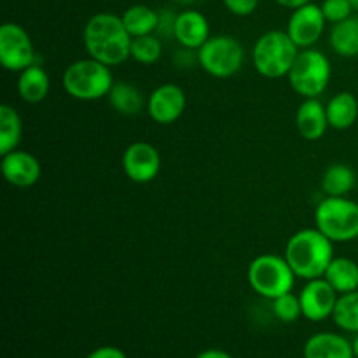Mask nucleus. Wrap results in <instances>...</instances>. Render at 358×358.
Returning a JSON list of instances; mask_svg holds the SVG:
<instances>
[{
  "instance_id": "1",
  "label": "nucleus",
  "mask_w": 358,
  "mask_h": 358,
  "mask_svg": "<svg viewBox=\"0 0 358 358\" xmlns=\"http://www.w3.org/2000/svg\"><path fill=\"white\" fill-rule=\"evenodd\" d=\"M83 41L87 55L107 66H117L131 58L133 37L117 14H93L84 24Z\"/></svg>"
},
{
  "instance_id": "2",
  "label": "nucleus",
  "mask_w": 358,
  "mask_h": 358,
  "mask_svg": "<svg viewBox=\"0 0 358 358\" xmlns=\"http://www.w3.org/2000/svg\"><path fill=\"white\" fill-rule=\"evenodd\" d=\"M334 241L315 229H301L289 238L283 257L301 280L322 278L334 255Z\"/></svg>"
},
{
  "instance_id": "3",
  "label": "nucleus",
  "mask_w": 358,
  "mask_h": 358,
  "mask_svg": "<svg viewBox=\"0 0 358 358\" xmlns=\"http://www.w3.org/2000/svg\"><path fill=\"white\" fill-rule=\"evenodd\" d=\"M62 86L70 98L94 101L108 96L114 86V77L110 66L90 56L66 66L62 76Z\"/></svg>"
},
{
  "instance_id": "4",
  "label": "nucleus",
  "mask_w": 358,
  "mask_h": 358,
  "mask_svg": "<svg viewBox=\"0 0 358 358\" xmlns=\"http://www.w3.org/2000/svg\"><path fill=\"white\" fill-rule=\"evenodd\" d=\"M299 51L287 31L269 30L255 41L252 63L266 79H280L289 76Z\"/></svg>"
},
{
  "instance_id": "5",
  "label": "nucleus",
  "mask_w": 358,
  "mask_h": 358,
  "mask_svg": "<svg viewBox=\"0 0 358 358\" xmlns=\"http://www.w3.org/2000/svg\"><path fill=\"white\" fill-rule=\"evenodd\" d=\"M315 226L334 243L358 238V203L348 196H327L315 210Z\"/></svg>"
},
{
  "instance_id": "6",
  "label": "nucleus",
  "mask_w": 358,
  "mask_h": 358,
  "mask_svg": "<svg viewBox=\"0 0 358 358\" xmlns=\"http://www.w3.org/2000/svg\"><path fill=\"white\" fill-rule=\"evenodd\" d=\"M296 278V273L292 271L287 259L275 254H262L255 257L247 271L248 285L252 290L269 301L292 292Z\"/></svg>"
},
{
  "instance_id": "7",
  "label": "nucleus",
  "mask_w": 358,
  "mask_h": 358,
  "mask_svg": "<svg viewBox=\"0 0 358 358\" xmlns=\"http://www.w3.org/2000/svg\"><path fill=\"white\" fill-rule=\"evenodd\" d=\"M332 77V66L327 56L318 49H303L297 55L289 79L290 87L303 98H318L325 93Z\"/></svg>"
},
{
  "instance_id": "8",
  "label": "nucleus",
  "mask_w": 358,
  "mask_h": 358,
  "mask_svg": "<svg viewBox=\"0 0 358 358\" xmlns=\"http://www.w3.org/2000/svg\"><path fill=\"white\" fill-rule=\"evenodd\" d=\"M243 63L245 48L233 35H213L198 49V65L217 79L233 77Z\"/></svg>"
},
{
  "instance_id": "9",
  "label": "nucleus",
  "mask_w": 358,
  "mask_h": 358,
  "mask_svg": "<svg viewBox=\"0 0 358 358\" xmlns=\"http://www.w3.org/2000/svg\"><path fill=\"white\" fill-rule=\"evenodd\" d=\"M0 63L9 72H23L37 63L30 34L17 23H3L0 27Z\"/></svg>"
},
{
  "instance_id": "10",
  "label": "nucleus",
  "mask_w": 358,
  "mask_h": 358,
  "mask_svg": "<svg viewBox=\"0 0 358 358\" xmlns=\"http://www.w3.org/2000/svg\"><path fill=\"white\" fill-rule=\"evenodd\" d=\"M325 20L322 7L310 2L292 10L287 21V34L299 49H310L317 44L325 31Z\"/></svg>"
},
{
  "instance_id": "11",
  "label": "nucleus",
  "mask_w": 358,
  "mask_h": 358,
  "mask_svg": "<svg viewBox=\"0 0 358 358\" xmlns=\"http://www.w3.org/2000/svg\"><path fill=\"white\" fill-rule=\"evenodd\" d=\"M122 170L135 184H149L159 175V150L149 142H133L122 154Z\"/></svg>"
},
{
  "instance_id": "12",
  "label": "nucleus",
  "mask_w": 358,
  "mask_h": 358,
  "mask_svg": "<svg viewBox=\"0 0 358 358\" xmlns=\"http://www.w3.org/2000/svg\"><path fill=\"white\" fill-rule=\"evenodd\" d=\"M187 105L184 90L177 84H161L147 98L145 110L154 122L161 126L173 124L182 117Z\"/></svg>"
},
{
  "instance_id": "13",
  "label": "nucleus",
  "mask_w": 358,
  "mask_h": 358,
  "mask_svg": "<svg viewBox=\"0 0 358 358\" xmlns=\"http://www.w3.org/2000/svg\"><path fill=\"white\" fill-rule=\"evenodd\" d=\"M338 297L339 294L332 289V285L324 276L308 280L299 294L303 317L310 322H324L327 318H332Z\"/></svg>"
},
{
  "instance_id": "14",
  "label": "nucleus",
  "mask_w": 358,
  "mask_h": 358,
  "mask_svg": "<svg viewBox=\"0 0 358 358\" xmlns=\"http://www.w3.org/2000/svg\"><path fill=\"white\" fill-rule=\"evenodd\" d=\"M2 173L10 185L27 189L37 184L42 166L34 154L14 149L13 152L2 156Z\"/></svg>"
},
{
  "instance_id": "15",
  "label": "nucleus",
  "mask_w": 358,
  "mask_h": 358,
  "mask_svg": "<svg viewBox=\"0 0 358 358\" xmlns=\"http://www.w3.org/2000/svg\"><path fill=\"white\" fill-rule=\"evenodd\" d=\"M296 126L299 135L308 142H317L327 133V108L318 98H304L296 112Z\"/></svg>"
},
{
  "instance_id": "16",
  "label": "nucleus",
  "mask_w": 358,
  "mask_h": 358,
  "mask_svg": "<svg viewBox=\"0 0 358 358\" xmlns=\"http://www.w3.org/2000/svg\"><path fill=\"white\" fill-rule=\"evenodd\" d=\"M210 37V23L205 14L194 9L182 10L178 14L175 23V41L182 48L198 51Z\"/></svg>"
},
{
  "instance_id": "17",
  "label": "nucleus",
  "mask_w": 358,
  "mask_h": 358,
  "mask_svg": "<svg viewBox=\"0 0 358 358\" xmlns=\"http://www.w3.org/2000/svg\"><path fill=\"white\" fill-rule=\"evenodd\" d=\"M304 358H355L353 343L336 332L313 334L303 348Z\"/></svg>"
},
{
  "instance_id": "18",
  "label": "nucleus",
  "mask_w": 358,
  "mask_h": 358,
  "mask_svg": "<svg viewBox=\"0 0 358 358\" xmlns=\"http://www.w3.org/2000/svg\"><path fill=\"white\" fill-rule=\"evenodd\" d=\"M17 94L27 103H41L49 94L51 80H49L48 72L42 69L38 63H34L23 72H20L17 77Z\"/></svg>"
},
{
  "instance_id": "19",
  "label": "nucleus",
  "mask_w": 358,
  "mask_h": 358,
  "mask_svg": "<svg viewBox=\"0 0 358 358\" xmlns=\"http://www.w3.org/2000/svg\"><path fill=\"white\" fill-rule=\"evenodd\" d=\"M327 108L329 126L334 129L352 128L358 119V100L350 91H341L334 94L325 105Z\"/></svg>"
},
{
  "instance_id": "20",
  "label": "nucleus",
  "mask_w": 358,
  "mask_h": 358,
  "mask_svg": "<svg viewBox=\"0 0 358 358\" xmlns=\"http://www.w3.org/2000/svg\"><path fill=\"white\" fill-rule=\"evenodd\" d=\"M324 278L332 285V289L341 294L358 290V264L350 257H334L325 271Z\"/></svg>"
},
{
  "instance_id": "21",
  "label": "nucleus",
  "mask_w": 358,
  "mask_h": 358,
  "mask_svg": "<svg viewBox=\"0 0 358 358\" xmlns=\"http://www.w3.org/2000/svg\"><path fill=\"white\" fill-rule=\"evenodd\" d=\"M329 44L332 51L343 58L358 56V17L350 16L348 20L332 24Z\"/></svg>"
},
{
  "instance_id": "22",
  "label": "nucleus",
  "mask_w": 358,
  "mask_h": 358,
  "mask_svg": "<svg viewBox=\"0 0 358 358\" xmlns=\"http://www.w3.org/2000/svg\"><path fill=\"white\" fill-rule=\"evenodd\" d=\"M107 100L117 114L128 115V117L140 114L143 110V105H147L142 91L129 83H114Z\"/></svg>"
},
{
  "instance_id": "23",
  "label": "nucleus",
  "mask_w": 358,
  "mask_h": 358,
  "mask_svg": "<svg viewBox=\"0 0 358 358\" xmlns=\"http://www.w3.org/2000/svg\"><path fill=\"white\" fill-rule=\"evenodd\" d=\"M121 20L133 38L143 37V35H150L157 30L159 13L143 3H135L121 14Z\"/></svg>"
},
{
  "instance_id": "24",
  "label": "nucleus",
  "mask_w": 358,
  "mask_h": 358,
  "mask_svg": "<svg viewBox=\"0 0 358 358\" xmlns=\"http://www.w3.org/2000/svg\"><path fill=\"white\" fill-rule=\"evenodd\" d=\"M355 185L357 175L348 164H331L322 177V189L327 196H348Z\"/></svg>"
},
{
  "instance_id": "25",
  "label": "nucleus",
  "mask_w": 358,
  "mask_h": 358,
  "mask_svg": "<svg viewBox=\"0 0 358 358\" xmlns=\"http://www.w3.org/2000/svg\"><path fill=\"white\" fill-rule=\"evenodd\" d=\"M23 135V122H21L20 114L9 105L0 107V154L13 152L17 149Z\"/></svg>"
},
{
  "instance_id": "26",
  "label": "nucleus",
  "mask_w": 358,
  "mask_h": 358,
  "mask_svg": "<svg viewBox=\"0 0 358 358\" xmlns=\"http://www.w3.org/2000/svg\"><path fill=\"white\" fill-rule=\"evenodd\" d=\"M332 320L341 331L358 334V290L338 297Z\"/></svg>"
},
{
  "instance_id": "27",
  "label": "nucleus",
  "mask_w": 358,
  "mask_h": 358,
  "mask_svg": "<svg viewBox=\"0 0 358 358\" xmlns=\"http://www.w3.org/2000/svg\"><path fill=\"white\" fill-rule=\"evenodd\" d=\"M161 55H163V44H161L159 37H156L154 34L135 37L131 41V58L136 63L152 65V63L159 62Z\"/></svg>"
},
{
  "instance_id": "28",
  "label": "nucleus",
  "mask_w": 358,
  "mask_h": 358,
  "mask_svg": "<svg viewBox=\"0 0 358 358\" xmlns=\"http://www.w3.org/2000/svg\"><path fill=\"white\" fill-rule=\"evenodd\" d=\"M273 315L283 324H292L303 317V308H301L299 296L292 292H287L283 296L276 297L271 301Z\"/></svg>"
},
{
  "instance_id": "29",
  "label": "nucleus",
  "mask_w": 358,
  "mask_h": 358,
  "mask_svg": "<svg viewBox=\"0 0 358 358\" xmlns=\"http://www.w3.org/2000/svg\"><path fill=\"white\" fill-rule=\"evenodd\" d=\"M320 7L327 23L332 24L348 20L353 10H355L350 0H324Z\"/></svg>"
},
{
  "instance_id": "30",
  "label": "nucleus",
  "mask_w": 358,
  "mask_h": 358,
  "mask_svg": "<svg viewBox=\"0 0 358 358\" xmlns=\"http://www.w3.org/2000/svg\"><path fill=\"white\" fill-rule=\"evenodd\" d=\"M159 13V21H157V34L161 37L166 38H175V23H177V16L171 9H161Z\"/></svg>"
},
{
  "instance_id": "31",
  "label": "nucleus",
  "mask_w": 358,
  "mask_h": 358,
  "mask_svg": "<svg viewBox=\"0 0 358 358\" xmlns=\"http://www.w3.org/2000/svg\"><path fill=\"white\" fill-rule=\"evenodd\" d=\"M222 2L231 14L240 17L254 14L259 6V0H222Z\"/></svg>"
},
{
  "instance_id": "32",
  "label": "nucleus",
  "mask_w": 358,
  "mask_h": 358,
  "mask_svg": "<svg viewBox=\"0 0 358 358\" xmlns=\"http://www.w3.org/2000/svg\"><path fill=\"white\" fill-rule=\"evenodd\" d=\"M196 62H198V51H194V49L182 48L175 52V63H177L178 66L191 69Z\"/></svg>"
},
{
  "instance_id": "33",
  "label": "nucleus",
  "mask_w": 358,
  "mask_h": 358,
  "mask_svg": "<svg viewBox=\"0 0 358 358\" xmlns=\"http://www.w3.org/2000/svg\"><path fill=\"white\" fill-rule=\"evenodd\" d=\"M87 358H128L126 353L117 346H100V348L93 350L87 355Z\"/></svg>"
},
{
  "instance_id": "34",
  "label": "nucleus",
  "mask_w": 358,
  "mask_h": 358,
  "mask_svg": "<svg viewBox=\"0 0 358 358\" xmlns=\"http://www.w3.org/2000/svg\"><path fill=\"white\" fill-rule=\"evenodd\" d=\"M196 358H234L231 353L224 352V350H219V348H210V350H205V352L199 353Z\"/></svg>"
},
{
  "instance_id": "35",
  "label": "nucleus",
  "mask_w": 358,
  "mask_h": 358,
  "mask_svg": "<svg viewBox=\"0 0 358 358\" xmlns=\"http://www.w3.org/2000/svg\"><path fill=\"white\" fill-rule=\"evenodd\" d=\"M275 2L278 3V6L285 7V9L294 10V9H297V7L306 6V3H310L311 0H275Z\"/></svg>"
},
{
  "instance_id": "36",
  "label": "nucleus",
  "mask_w": 358,
  "mask_h": 358,
  "mask_svg": "<svg viewBox=\"0 0 358 358\" xmlns=\"http://www.w3.org/2000/svg\"><path fill=\"white\" fill-rule=\"evenodd\" d=\"M173 2L182 3V6H191V3H196L198 0H173Z\"/></svg>"
},
{
  "instance_id": "37",
  "label": "nucleus",
  "mask_w": 358,
  "mask_h": 358,
  "mask_svg": "<svg viewBox=\"0 0 358 358\" xmlns=\"http://www.w3.org/2000/svg\"><path fill=\"white\" fill-rule=\"evenodd\" d=\"M353 352H355V358H358V334L355 336V339H353Z\"/></svg>"
},
{
  "instance_id": "38",
  "label": "nucleus",
  "mask_w": 358,
  "mask_h": 358,
  "mask_svg": "<svg viewBox=\"0 0 358 358\" xmlns=\"http://www.w3.org/2000/svg\"><path fill=\"white\" fill-rule=\"evenodd\" d=\"M350 3H352V6H353V9L358 10V0H350Z\"/></svg>"
}]
</instances>
